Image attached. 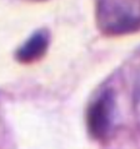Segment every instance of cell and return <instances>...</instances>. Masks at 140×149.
Masks as SVG:
<instances>
[{
    "label": "cell",
    "mask_w": 140,
    "mask_h": 149,
    "mask_svg": "<svg viewBox=\"0 0 140 149\" xmlns=\"http://www.w3.org/2000/svg\"><path fill=\"white\" fill-rule=\"evenodd\" d=\"M49 47V35L46 31H36L29 38L18 50L15 58L20 63H33L39 60L48 50Z\"/></svg>",
    "instance_id": "2"
},
{
    "label": "cell",
    "mask_w": 140,
    "mask_h": 149,
    "mask_svg": "<svg viewBox=\"0 0 140 149\" xmlns=\"http://www.w3.org/2000/svg\"><path fill=\"white\" fill-rule=\"evenodd\" d=\"M113 103L112 93L105 92L90 105L86 115V124L89 133L94 139H103L109 133L112 124Z\"/></svg>",
    "instance_id": "1"
},
{
    "label": "cell",
    "mask_w": 140,
    "mask_h": 149,
    "mask_svg": "<svg viewBox=\"0 0 140 149\" xmlns=\"http://www.w3.org/2000/svg\"><path fill=\"white\" fill-rule=\"evenodd\" d=\"M133 97H134V102L138 104V103L140 102V74H139V77L137 78V81H135Z\"/></svg>",
    "instance_id": "3"
}]
</instances>
